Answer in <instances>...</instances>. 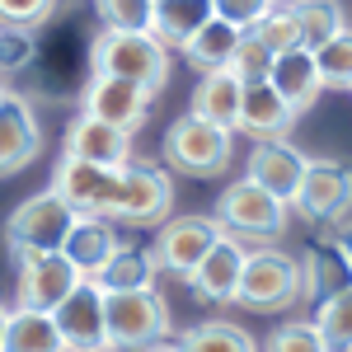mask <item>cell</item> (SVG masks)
<instances>
[{"instance_id":"d6986e66","label":"cell","mask_w":352,"mask_h":352,"mask_svg":"<svg viewBox=\"0 0 352 352\" xmlns=\"http://www.w3.org/2000/svg\"><path fill=\"white\" fill-rule=\"evenodd\" d=\"M240 99H244V85L230 71H212L192 89V118L212 122L221 132H235L240 127Z\"/></svg>"},{"instance_id":"60d3db41","label":"cell","mask_w":352,"mask_h":352,"mask_svg":"<svg viewBox=\"0 0 352 352\" xmlns=\"http://www.w3.org/2000/svg\"><path fill=\"white\" fill-rule=\"evenodd\" d=\"M5 94H10V89H5V80H0V99H5Z\"/></svg>"},{"instance_id":"4dcf8cb0","label":"cell","mask_w":352,"mask_h":352,"mask_svg":"<svg viewBox=\"0 0 352 352\" xmlns=\"http://www.w3.org/2000/svg\"><path fill=\"white\" fill-rule=\"evenodd\" d=\"M315 329H320V338H324V348L333 352H348L352 348V287L348 292H338V296H329L320 305V315H315Z\"/></svg>"},{"instance_id":"1f68e13d","label":"cell","mask_w":352,"mask_h":352,"mask_svg":"<svg viewBox=\"0 0 352 352\" xmlns=\"http://www.w3.org/2000/svg\"><path fill=\"white\" fill-rule=\"evenodd\" d=\"M272 61H277V56H272L268 47H263V43L254 38V33H244L226 71H230V76H235L240 85H263V80L272 76Z\"/></svg>"},{"instance_id":"d4e9b609","label":"cell","mask_w":352,"mask_h":352,"mask_svg":"<svg viewBox=\"0 0 352 352\" xmlns=\"http://www.w3.org/2000/svg\"><path fill=\"white\" fill-rule=\"evenodd\" d=\"M155 258H151V249H136V244H122L118 254L109 258V268L94 277V287L113 296V292H151L155 287Z\"/></svg>"},{"instance_id":"4316f807","label":"cell","mask_w":352,"mask_h":352,"mask_svg":"<svg viewBox=\"0 0 352 352\" xmlns=\"http://www.w3.org/2000/svg\"><path fill=\"white\" fill-rule=\"evenodd\" d=\"M240 28H230L226 19H207V24L192 33V43L184 47V56H188L192 66L202 71V76H212V71H226L230 66V56H235V47H240Z\"/></svg>"},{"instance_id":"74e56055","label":"cell","mask_w":352,"mask_h":352,"mask_svg":"<svg viewBox=\"0 0 352 352\" xmlns=\"http://www.w3.org/2000/svg\"><path fill=\"white\" fill-rule=\"evenodd\" d=\"M338 244H343V254H348V263H352V235H343Z\"/></svg>"},{"instance_id":"52a82bcc","label":"cell","mask_w":352,"mask_h":352,"mask_svg":"<svg viewBox=\"0 0 352 352\" xmlns=\"http://www.w3.org/2000/svg\"><path fill=\"white\" fill-rule=\"evenodd\" d=\"M174 207V184L160 164L132 160L122 169L118 202H113V226H164Z\"/></svg>"},{"instance_id":"3957f363","label":"cell","mask_w":352,"mask_h":352,"mask_svg":"<svg viewBox=\"0 0 352 352\" xmlns=\"http://www.w3.org/2000/svg\"><path fill=\"white\" fill-rule=\"evenodd\" d=\"M71 226H76V212L56 192H38V197H28V202H19L10 212V221H5V244H10L14 258L19 254H61Z\"/></svg>"},{"instance_id":"44dd1931","label":"cell","mask_w":352,"mask_h":352,"mask_svg":"<svg viewBox=\"0 0 352 352\" xmlns=\"http://www.w3.org/2000/svg\"><path fill=\"white\" fill-rule=\"evenodd\" d=\"M292 122H296V113L287 109V99H282L268 80H263V85H244L240 132H254V136H263V141H272V136L287 132Z\"/></svg>"},{"instance_id":"4fadbf2b","label":"cell","mask_w":352,"mask_h":352,"mask_svg":"<svg viewBox=\"0 0 352 352\" xmlns=\"http://www.w3.org/2000/svg\"><path fill=\"white\" fill-rule=\"evenodd\" d=\"M38 151H43V127H38L33 104L19 99V94H5L0 99V179L33 164Z\"/></svg>"},{"instance_id":"5b68a950","label":"cell","mask_w":352,"mask_h":352,"mask_svg":"<svg viewBox=\"0 0 352 352\" xmlns=\"http://www.w3.org/2000/svg\"><path fill=\"white\" fill-rule=\"evenodd\" d=\"M300 296V263L282 249H258L244 258L235 300L249 310H287Z\"/></svg>"},{"instance_id":"7402d4cb","label":"cell","mask_w":352,"mask_h":352,"mask_svg":"<svg viewBox=\"0 0 352 352\" xmlns=\"http://www.w3.org/2000/svg\"><path fill=\"white\" fill-rule=\"evenodd\" d=\"M217 19L212 14V0H155V24H151V38L160 43L164 52L169 47H188L192 33Z\"/></svg>"},{"instance_id":"8d00e7d4","label":"cell","mask_w":352,"mask_h":352,"mask_svg":"<svg viewBox=\"0 0 352 352\" xmlns=\"http://www.w3.org/2000/svg\"><path fill=\"white\" fill-rule=\"evenodd\" d=\"M33 56V43H28V33H10V28H0V71H14L19 61Z\"/></svg>"},{"instance_id":"5bb4252c","label":"cell","mask_w":352,"mask_h":352,"mask_svg":"<svg viewBox=\"0 0 352 352\" xmlns=\"http://www.w3.org/2000/svg\"><path fill=\"white\" fill-rule=\"evenodd\" d=\"M66 155L85 164H99V169H127L132 164V132L109 127L99 118H76L66 127Z\"/></svg>"},{"instance_id":"f546056e","label":"cell","mask_w":352,"mask_h":352,"mask_svg":"<svg viewBox=\"0 0 352 352\" xmlns=\"http://www.w3.org/2000/svg\"><path fill=\"white\" fill-rule=\"evenodd\" d=\"M315 71H320V89H352V28H343L333 43L315 52Z\"/></svg>"},{"instance_id":"ac0fdd59","label":"cell","mask_w":352,"mask_h":352,"mask_svg":"<svg viewBox=\"0 0 352 352\" xmlns=\"http://www.w3.org/2000/svg\"><path fill=\"white\" fill-rule=\"evenodd\" d=\"M244 258H249V249H244L235 235H221L212 244V254L192 268V292L202 300H235V287H240V272H244Z\"/></svg>"},{"instance_id":"7a4b0ae2","label":"cell","mask_w":352,"mask_h":352,"mask_svg":"<svg viewBox=\"0 0 352 352\" xmlns=\"http://www.w3.org/2000/svg\"><path fill=\"white\" fill-rule=\"evenodd\" d=\"M104 329H109V352H146L169 338V305L155 287L151 292H113V296H104Z\"/></svg>"},{"instance_id":"6da1fadb","label":"cell","mask_w":352,"mask_h":352,"mask_svg":"<svg viewBox=\"0 0 352 352\" xmlns=\"http://www.w3.org/2000/svg\"><path fill=\"white\" fill-rule=\"evenodd\" d=\"M94 76L127 80L136 89H146V94H155L169 80V52L151 33H99V43H94Z\"/></svg>"},{"instance_id":"484cf974","label":"cell","mask_w":352,"mask_h":352,"mask_svg":"<svg viewBox=\"0 0 352 352\" xmlns=\"http://www.w3.org/2000/svg\"><path fill=\"white\" fill-rule=\"evenodd\" d=\"M287 10H292V19H296V33H300V47H305V52H320L324 43H333V38L348 28L338 0H292Z\"/></svg>"},{"instance_id":"836d02e7","label":"cell","mask_w":352,"mask_h":352,"mask_svg":"<svg viewBox=\"0 0 352 352\" xmlns=\"http://www.w3.org/2000/svg\"><path fill=\"white\" fill-rule=\"evenodd\" d=\"M272 10H277V0H212V14L226 19L230 28H240V33H254Z\"/></svg>"},{"instance_id":"ab89813d","label":"cell","mask_w":352,"mask_h":352,"mask_svg":"<svg viewBox=\"0 0 352 352\" xmlns=\"http://www.w3.org/2000/svg\"><path fill=\"white\" fill-rule=\"evenodd\" d=\"M5 315H10V310H0V338H5Z\"/></svg>"},{"instance_id":"83f0119b","label":"cell","mask_w":352,"mask_h":352,"mask_svg":"<svg viewBox=\"0 0 352 352\" xmlns=\"http://www.w3.org/2000/svg\"><path fill=\"white\" fill-rule=\"evenodd\" d=\"M174 348H179V352H258V348H254V338H249L240 324H230V320L192 324Z\"/></svg>"},{"instance_id":"e0dca14e","label":"cell","mask_w":352,"mask_h":352,"mask_svg":"<svg viewBox=\"0 0 352 352\" xmlns=\"http://www.w3.org/2000/svg\"><path fill=\"white\" fill-rule=\"evenodd\" d=\"M146 109H151V94L127 85V80L94 76L89 89H85V118H99L109 127H122V132H136L146 122Z\"/></svg>"},{"instance_id":"f35d334b","label":"cell","mask_w":352,"mask_h":352,"mask_svg":"<svg viewBox=\"0 0 352 352\" xmlns=\"http://www.w3.org/2000/svg\"><path fill=\"white\" fill-rule=\"evenodd\" d=\"M146 352H179L174 343H155V348H146Z\"/></svg>"},{"instance_id":"277c9868","label":"cell","mask_w":352,"mask_h":352,"mask_svg":"<svg viewBox=\"0 0 352 352\" xmlns=\"http://www.w3.org/2000/svg\"><path fill=\"white\" fill-rule=\"evenodd\" d=\"M217 221H221V230L235 235V240H263L268 244L287 230V202H277L258 184L240 179V184H230V188L221 192Z\"/></svg>"},{"instance_id":"cb8c5ba5","label":"cell","mask_w":352,"mask_h":352,"mask_svg":"<svg viewBox=\"0 0 352 352\" xmlns=\"http://www.w3.org/2000/svg\"><path fill=\"white\" fill-rule=\"evenodd\" d=\"M0 352H66V343H61V333H56L52 315L14 305V310L5 315V338H0Z\"/></svg>"},{"instance_id":"f1b7e54d","label":"cell","mask_w":352,"mask_h":352,"mask_svg":"<svg viewBox=\"0 0 352 352\" xmlns=\"http://www.w3.org/2000/svg\"><path fill=\"white\" fill-rule=\"evenodd\" d=\"M104 33H151L155 0H94Z\"/></svg>"},{"instance_id":"9a60e30c","label":"cell","mask_w":352,"mask_h":352,"mask_svg":"<svg viewBox=\"0 0 352 352\" xmlns=\"http://www.w3.org/2000/svg\"><path fill=\"white\" fill-rule=\"evenodd\" d=\"M122 249V235H118V226L104 217H76L71 226V235L61 244V258L71 263V268L80 272L85 282H94L99 272L109 268V258Z\"/></svg>"},{"instance_id":"8fae6325","label":"cell","mask_w":352,"mask_h":352,"mask_svg":"<svg viewBox=\"0 0 352 352\" xmlns=\"http://www.w3.org/2000/svg\"><path fill=\"white\" fill-rule=\"evenodd\" d=\"M305 221H338L352 207V169L338 160H310L300 174V188L292 197Z\"/></svg>"},{"instance_id":"d6a6232c","label":"cell","mask_w":352,"mask_h":352,"mask_svg":"<svg viewBox=\"0 0 352 352\" xmlns=\"http://www.w3.org/2000/svg\"><path fill=\"white\" fill-rule=\"evenodd\" d=\"M56 0H0V28L10 33H33L52 19Z\"/></svg>"},{"instance_id":"e575fe53","label":"cell","mask_w":352,"mask_h":352,"mask_svg":"<svg viewBox=\"0 0 352 352\" xmlns=\"http://www.w3.org/2000/svg\"><path fill=\"white\" fill-rule=\"evenodd\" d=\"M254 38L268 47L272 56H287L300 47V33H296V19H292V10H272L263 24L254 28Z\"/></svg>"},{"instance_id":"b9f144b4","label":"cell","mask_w":352,"mask_h":352,"mask_svg":"<svg viewBox=\"0 0 352 352\" xmlns=\"http://www.w3.org/2000/svg\"><path fill=\"white\" fill-rule=\"evenodd\" d=\"M348 352H352V348H348Z\"/></svg>"},{"instance_id":"8992f818","label":"cell","mask_w":352,"mask_h":352,"mask_svg":"<svg viewBox=\"0 0 352 352\" xmlns=\"http://www.w3.org/2000/svg\"><path fill=\"white\" fill-rule=\"evenodd\" d=\"M164 160L174 164L179 174L192 179H212L230 164V132H221L202 118H174V127L164 132Z\"/></svg>"},{"instance_id":"2e32d148","label":"cell","mask_w":352,"mask_h":352,"mask_svg":"<svg viewBox=\"0 0 352 352\" xmlns=\"http://www.w3.org/2000/svg\"><path fill=\"white\" fill-rule=\"evenodd\" d=\"M305 155L292 151L287 141H258L254 151H249V184H258L263 192H272L277 202H287L292 207V197L300 188V174H305Z\"/></svg>"},{"instance_id":"ffe728a7","label":"cell","mask_w":352,"mask_h":352,"mask_svg":"<svg viewBox=\"0 0 352 352\" xmlns=\"http://www.w3.org/2000/svg\"><path fill=\"white\" fill-rule=\"evenodd\" d=\"M268 85L282 94V99H287V109H292V113L310 109V104L320 99V71H315V52L296 47V52L277 56V61H272Z\"/></svg>"},{"instance_id":"30bf717a","label":"cell","mask_w":352,"mask_h":352,"mask_svg":"<svg viewBox=\"0 0 352 352\" xmlns=\"http://www.w3.org/2000/svg\"><path fill=\"white\" fill-rule=\"evenodd\" d=\"M52 324L61 333L66 352H109V329H104V292L94 282H76V292L52 310Z\"/></svg>"},{"instance_id":"7c38bea8","label":"cell","mask_w":352,"mask_h":352,"mask_svg":"<svg viewBox=\"0 0 352 352\" xmlns=\"http://www.w3.org/2000/svg\"><path fill=\"white\" fill-rule=\"evenodd\" d=\"M14 263H19V305L24 310L52 315L80 282V272L71 268L61 254H19Z\"/></svg>"},{"instance_id":"9c48e42d","label":"cell","mask_w":352,"mask_h":352,"mask_svg":"<svg viewBox=\"0 0 352 352\" xmlns=\"http://www.w3.org/2000/svg\"><path fill=\"white\" fill-rule=\"evenodd\" d=\"M221 235H226V230H221L217 217H174V221H164V226H160L151 258H155V268H160V272L192 277V268L212 254V244H217Z\"/></svg>"},{"instance_id":"603a6c76","label":"cell","mask_w":352,"mask_h":352,"mask_svg":"<svg viewBox=\"0 0 352 352\" xmlns=\"http://www.w3.org/2000/svg\"><path fill=\"white\" fill-rule=\"evenodd\" d=\"M300 292L305 296H315L320 305H324L329 296H338V292H348L352 287V263L348 254H343V244H315L310 249V258H305V268H300Z\"/></svg>"},{"instance_id":"ba28073f","label":"cell","mask_w":352,"mask_h":352,"mask_svg":"<svg viewBox=\"0 0 352 352\" xmlns=\"http://www.w3.org/2000/svg\"><path fill=\"white\" fill-rule=\"evenodd\" d=\"M118 184H122V169H99V164L71 160V155H61V164H56V174H52V192L76 212V217L113 221Z\"/></svg>"},{"instance_id":"d590c367","label":"cell","mask_w":352,"mask_h":352,"mask_svg":"<svg viewBox=\"0 0 352 352\" xmlns=\"http://www.w3.org/2000/svg\"><path fill=\"white\" fill-rule=\"evenodd\" d=\"M268 352H329L315 324H282L268 338Z\"/></svg>"}]
</instances>
